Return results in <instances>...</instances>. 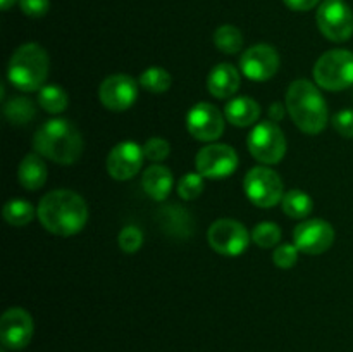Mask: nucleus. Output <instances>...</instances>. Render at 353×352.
<instances>
[{"label":"nucleus","instance_id":"6e6552de","mask_svg":"<svg viewBox=\"0 0 353 352\" xmlns=\"http://www.w3.org/2000/svg\"><path fill=\"white\" fill-rule=\"evenodd\" d=\"M317 26L331 41H347L353 35V12L345 0H324L317 9Z\"/></svg>","mask_w":353,"mask_h":352},{"label":"nucleus","instance_id":"f8f14e48","mask_svg":"<svg viewBox=\"0 0 353 352\" xmlns=\"http://www.w3.org/2000/svg\"><path fill=\"white\" fill-rule=\"evenodd\" d=\"M224 114L209 102H199L188 110L186 128L188 133L199 141H216L223 135Z\"/></svg>","mask_w":353,"mask_h":352},{"label":"nucleus","instance_id":"7c9ffc66","mask_svg":"<svg viewBox=\"0 0 353 352\" xmlns=\"http://www.w3.org/2000/svg\"><path fill=\"white\" fill-rule=\"evenodd\" d=\"M169 152H171V145H169V141L164 140V138H148L143 145L145 159H148V161L154 162V164H159V162L164 161L169 155Z\"/></svg>","mask_w":353,"mask_h":352},{"label":"nucleus","instance_id":"0eeeda50","mask_svg":"<svg viewBox=\"0 0 353 352\" xmlns=\"http://www.w3.org/2000/svg\"><path fill=\"white\" fill-rule=\"evenodd\" d=\"M248 150L255 161L264 166L278 164L286 154V137L278 123L261 121L254 126L247 138Z\"/></svg>","mask_w":353,"mask_h":352},{"label":"nucleus","instance_id":"c756f323","mask_svg":"<svg viewBox=\"0 0 353 352\" xmlns=\"http://www.w3.org/2000/svg\"><path fill=\"white\" fill-rule=\"evenodd\" d=\"M117 244H119L121 251L126 252V254H133V252L140 251L141 245H143V233H141L140 228L133 226H124L121 230L119 237H117Z\"/></svg>","mask_w":353,"mask_h":352},{"label":"nucleus","instance_id":"f257e3e1","mask_svg":"<svg viewBox=\"0 0 353 352\" xmlns=\"http://www.w3.org/2000/svg\"><path fill=\"white\" fill-rule=\"evenodd\" d=\"M41 226L57 237H72L85 228L88 207L85 199L72 190H54L41 197L37 209Z\"/></svg>","mask_w":353,"mask_h":352},{"label":"nucleus","instance_id":"5701e85b","mask_svg":"<svg viewBox=\"0 0 353 352\" xmlns=\"http://www.w3.org/2000/svg\"><path fill=\"white\" fill-rule=\"evenodd\" d=\"M283 213L293 219H305L314 209V202L309 193L302 192L299 188H293L290 192H285L281 200Z\"/></svg>","mask_w":353,"mask_h":352},{"label":"nucleus","instance_id":"423d86ee","mask_svg":"<svg viewBox=\"0 0 353 352\" xmlns=\"http://www.w3.org/2000/svg\"><path fill=\"white\" fill-rule=\"evenodd\" d=\"M243 190L248 200L262 209H271L281 204L283 195H285L283 179L274 169L264 164L255 166L245 175Z\"/></svg>","mask_w":353,"mask_h":352},{"label":"nucleus","instance_id":"dca6fc26","mask_svg":"<svg viewBox=\"0 0 353 352\" xmlns=\"http://www.w3.org/2000/svg\"><path fill=\"white\" fill-rule=\"evenodd\" d=\"M33 320L30 313L21 307H10L0 317V340L3 347L21 351L33 337Z\"/></svg>","mask_w":353,"mask_h":352},{"label":"nucleus","instance_id":"c85d7f7f","mask_svg":"<svg viewBox=\"0 0 353 352\" xmlns=\"http://www.w3.org/2000/svg\"><path fill=\"white\" fill-rule=\"evenodd\" d=\"M203 190V176L200 173H186L178 183V195L183 200H195Z\"/></svg>","mask_w":353,"mask_h":352},{"label":"nucleus","instance_id":"6ab92c4d","mask_svg":"<svg viewBox=\"0 0 353 352\" xmlns=\"http://www.w3.org/2000/svg\"><path fill=\"white\" fill-rule=\"evenodd\" d=\"M174 178L171 169L162 164H150L141 175V188L150 199L162 202L171 193Z\"/></svg>","mask_w":353,"mask_h":352},{"label":"nucleus","instance_id":"cd10ccee","mask_svg":"<svg viewBox=\"0 0 353 352\" xmlns=\"http://www.w3.org/2000/svg\"><path fill=\"white\" fill-rule=\"evenodd\" d=\"M250 237L254 240V244L259 245V247L276 248L279 245V242H281V228L276 223H271V221H264V223H259L252 230Z\"/></svg>","mask_w":353,"mask_h":352},{"label":"nucleus","instance_id":"f03ea898","mask_svg":"<svg viewBox=\"0 0 353 352\" xmlns=\"http://www.w3.org/2000/svg\"><path fill=\"white\" fill-rule=\"evenodd\" d=\"M33 148L48 161L71 166L81 157L83 137L69 119H48L34 133Z\"/></svg>","mask_w":353,"mask_h":352},{"label":"nucleus","instance_id":"20e7f679","mask_svg":"<svg viewBox=\"0 0 353 352\" xmlns=\"http://www.w3.org/2000/svg\"><path fill=\"white\" fill-rule=\"evenodd\" d=\"M50 69L47 50L38 43H24L17 48L7 66V78L21 92H38Z\"/></svg>","mask_w":353,"mask_h":352},{"label":"nucleus","instance_id":"c9c22d12","mask_svg":"<svg viewBox=\"0 0 353 352\" xmlns=\"http://www.w3.org/2000/svg\"><path fill=\"white\" fill-rule=\"evenodd\" d=\"M285 113H286V106H283V104L279 102H274L271 107H269V121L278 123V121H281L283 117H285Z\"/></svg>","mask_w":353,"mask_h":352},{"label":"nucleus","instance_id":"4be33fe9","mask_svg":"<svg viewBox=\"0 0 353 352\" xmlns=\"http://www.w3.org/2000/svg\"><path fill=\"white\" fill-rule=\"evenodd\" d=\"M3 116L14 126H24L37 117V106L28 97H14L3 104Z\"/></svg>","mask_w":353,"mask_h":352},{"label":"nucleus","instance_id":"412c9836","mask_svg":"<svg viewBox=\"0 0 353 352\" xmlns=\"http://www.w3.org/2000/svg\"><path fill=\"white\" fill-rule=\"evenodd\" d=\"M17 179L30 192H37L47 182V166L40 154H28L17 169Z\"/></svg>","mask_w":353,"mask_h":352},{"label":"nucleus","instance_id":"aec40b11","mask_svg":"<svg viewBox=\"0 0 353 352\" xmlns=\"http://www.w3.org/2000/svg\"><path fill=\"white\" fill-rule=\"evenodd\" d=\"M224 117L238 128L252 126L261 117V106L250 97H234L224 107Z\"/></svg>","mask_w":353,"mask_h":352},{"label":"nucleus","instance_id":"4468645a","mask_svg":"<svg viewBox=\"0 0 353 352\" xmlns=\"http://www.w3.org/2000/svg\"><path fill=\"white\" fill-rule=\"evenodd\" d=\"M99 97L105 109L116 110V113L130 109L138 99L137 79L131 78L130 75L107 76L100 83Z\"/></svg>","mask_w":353,"mask_h":352},{"label":"nucleus","instance_id":"f704fd0d","mask_svg":"<svg viewBox=\"0 0 353 352\" xmlns=\"http://www.w3.org/2000/svg\"><path fill=\"white\" fill-rule=\"evenodd\" d=\"M283 2H285V6L288 9L296 10V12H305V10L317 7V3H321V0H283Z\"/></svg>","mask_w":353,"mask_h":352},{"label":"nucleus","instance_id":"9b49d317","mask_svg":"<svg viewBox=\"0 0 353 352\" xmlns=\"http://www.w3.org/2000/svg\"><path fill=\"white\" fill-rule=\"evenodd\" d=\"M334 242V228L331 223L312 217L303 219L293 231V244L300 252L309 255H317L326 252Z\"/></svg>","mask_w":353,"mask_h":352},{"label":"nucleus","instance_id":"7ed1b4c3","mask_svg":"<svg viewBox=\"0 0 353 352\" xmlns=\"http://www.w3.org/2000/svg\"><path fill=\"white\" fill-rule=\"evenodd\" d=\"M286 110L300 131L317 135L327 126L330 110L316 83L309 79H295L286 90Z\"/></svg>","mask_w":353,"mask_h":352},{"label":"nucleus","instance_id":"b1692460","mask_svg":"<svg viewBox=\"0 0 353 352\" xmlns=\"http://www.w3.org/2000/svg\"><path fill=\"white\" fill-rule=\"evenodd\" d=\"M3 219L10 224V226H24V224L31 223L37 214L28 200L23 199H10L3 204Z\"/></svg>","mask_w":353,"mask_h":352},{"label":"nucleus","instance_id":"473e14b6","mask_svg":"<svg viewBox=\"0 0 353 352\" xmlns=\"http://www.w3.org/2000/svg\"><path fill=\"white\" fill-rule=\"evenodd\" d=\"M331 123L341 137L353 138V109H343L336 113Z\"/></svg>","mask_w":353,"mask_h":352},{"label":"nucleus","instance_id":"2f4dec72","mask_svg":"<svg viewBox=\"0 0 353 352\" xmlns=\"http://www.w3.org/2000/svg\"><path fill=\"white\" fill-rule=\"evenodd\" d=\"M299 248H296L295 244H281L274 248L272 252V261L278 268L288 269L293 268L299 261Z\"/></svg>","mask_w":353,"mask_h":352},{"label":"nucleus","instance_id":"ddd939ff","mask_svg":"<svg viewBox=\"0 0 353 352\" xmlns=\"http://www.w3.org/2000/svg\"><path fill=\"white\" fill-rule=\"evenodd\" d=\"M240 69L252 81H269L279 69L278 50L268 43L254 45L241 55Z\"/></svg>","mask_w":353,"mask_h":352},{"label":"nucleus","instance_id":"f3484780","mask_svg":"<svg viewBox=\"0 0 353 352\" xmlns=\"http://www.w3.org/2000/svg\"><path fill=\"white\" fill-rule=\"evenodd\" d=\"M155 221L162 233L174 240H188L195 233L193 216L179 204H162L155 213Z\"/></svg>","mask_w":353,"mask_h":352},{"label":"nucleus","instance_id":"a878e982","mask_svg":"<svg viewBox=\"0 0 353 352\" xmlns=\"http://www.w3.org/2000/svg\"><path fill=\"white\" fill-rule=\"evenodd\" d=\"M214 43L224 54L234 55L243 48V35L233 24H223L214 33Z\"/></svg>","mask_w":353,"mask_h":352},{"label":"nucleus","instance_id":"9d476101","mask_svg":"<svg viewBox=\"0 0 353 352\" xmlns=\"http://www.w3.org/2000/svg\"><path fill=\"white\" fill-rule=\"evenodd\" d=\"M196 173L207 179H223L233 175L238 168V154L226 144H209L199 150L195 157Z\"/></svg>","mask_w":353,"mask_h":352},{"label":"nucleus","instance_id":"a211bd4d","mask_svg":"<svg viewBox=\"0 0 353 352\" xmlns=\"http://www.w3.org/2000/svg\"><path fill=\"white\" fill-rule=\"evenodd\" d=\"M240 72L233 64H217L207 76V88L216 99H231L240 88Z\"/></svg>","mask_w":353,"mask_h":352},{"label":"nucleus","instance_id":"39448f33","mask_svg":"<svg viewBox=\"0 0 353 352\" xmlns=\"http://www.w3.org/2000/svg\"><path fill=\"white\" fill-rule=\"evenodd\" d=\"M314 81L327 92H341L353 85V52L334 48L316 61L312 69Z\"/></svg>","mask_w":353,"mask_h":352},{"label":"nucleus","instance_id":"393cba45","mask_svg":"<svg viewBox=\"0 0 353 352\" xmlns=\"http://www.w3.org/2000/svg\"><path fill=\"white\" fill-rule=\"evenodd\" d=\"M38 104L50 114H61L68 109L69 97L64 88L57 85H45L38 90Z\"/></svg>","mask_w":353,"mask_h":352},{"label":"nucleus","instance_id":"72a5a7b5","mask_svg":"<svg viewBox=\"0 0 353 352\" xmlns=\"http://www.w3.org/2000/svg\"><path fill=\"white\" fill-rule=\"evenodd\" d=\"M19 7L28 17H43L48 12L50 2L48 0H19Z\"/></svg>","mask_w":353,"mask_h":352},{"label":"nucleus","instance_id":"4c0bfd02","mask_svg":"<svg viewBox=\"0 0 353 352\" xmlns=\"http://www.w3.org/2000/svg\"><path fill=\"white\" fill-rule=\"evenodd\" d=\"M2 352H6V351H2Z\"/></svg>","mask_w":353,"mask_h":352},{"label":"nucleus","instance_id":"1a4fd4ad","mask_svg":"<svg viewBox=\"0 0 353 352\" xmlns=\"http://www.w3.org/2000/svg\"><path fill=\"white\" fill-rule=\"evenodd\" d=\"M250 235L248 230L236 219H230V217H223L210 224L209 231H207V240L209 245L221 255H240L245 252L250 242Z\"/></svg>","mask_w":353,"mask_h":352},{"label":"nucleus","instance_id":"bb28decb","mask_svg":"<svg viewBox=\"0 0 353 352\" xmlns=\"http://www.w3.org/2000/svg\"><path fill=\"white\" fill-rule=\"evenodd\" d=\"M138 83L141 85V88H145L150 93H164L171 88L172 78L164 68L152 66V68L145 69V71L141 72Z\"/></svg>","mask_w":353,"mask_h":352},{"label":"nucleus","instance_id":"e433bc0d","mask_svg":"<svg viewBox=\"0 0 353 352\" xmlns=\"http://www.w3.org/2000/svg\"><path fill=\"white\" fill-rule=\"evenodd\" d=\"M14 3H16V0H0V7H2L3 10L10 9V7H12Z\"/></svg>","mask_w":353,"mask_h":352},{"label":"nucleus","instance_id":"2eb2a0df","mask_svg":"<svg viewBox=\"0 0 353 352\" xmlns=\"http://www.w3.org/2000/svg\"><path fill=\"white\" fill-rule=\"evenodd\" d=\"M143 147L131 140L121 141L107 155V173L110 175V178L117 179V182H126L138 175L141 164H143Z\"/></svg>","mask_w":353,"mask_h":352}]
</instances>
